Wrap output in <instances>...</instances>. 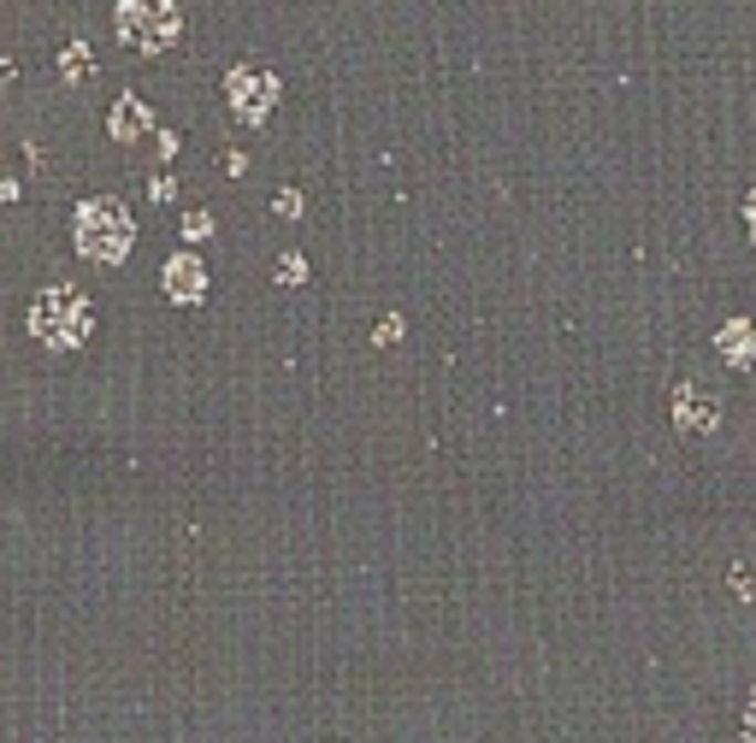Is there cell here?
<instances>
[{
	"instance_id": "6da1fadb",
	"label": "cell",
	"mask_w": 756,
	"mask_h": 743,
	"mask_svg": "<svg viewBox=\"0 0 756 743\" xmlns=\"http://www.w3.org/2000/svg\"><path fill=\"white\" fill-rule=\"evenodd\" d=\"M30 331H36L48 349H77V342H90V331H95V307H90V296L54 284L30 307Z\"/></svg>"
},
{
	"instance_id": "5b68a950",
	"label": "cell",
	"mask_w": 756,
	"mask_h": 743,
	"mask_svg": "<svg viewBox=\"0 0 756 743\" xmlns=\"http://www.w3.org/2000/svg\"><path fill=\"white\" fill-rule=\"evenodd\" d=\"M166 296L171 301H189V307L208 296V272H201L196 254H171V261H166Z\"/></svg>"
},
{
	"instance_id": "4fadbf2b",
	"label": "cell",
	"mask_w": 756,
	"mask_h": 743,
	"mask_svg": "<svg viewBox=\"0 0 756 743\" xmlns=\"http://www.w3.org/2000/svg\"><path fill=\"white\" fill-rule=\"evenodd\" d=\"M272 206H279V219H302V195H296V189H284Z\"/></svg>"
},
{
	"instance_id": "7c38bea8",
	"label": "cell",
	"mask_w": 756,
	"mask_h": 743,
	"mask_svg": "<svg viewBox=\"0 0 756 743\" xmlns=\"http://www.w3.org/2000/svg\"><path fill=\"white\" fill-rule=\"evenodd\" d=\"M208 231H213V213H189V219H183V236H189V242H201Z\"/></svg>"
},
{
	"instance_id": "9c48e42d",
	"label": "cell",
	"mask_w": 756,
	"mask_h": 743,
	"mask_svg": "<svg viewBox=\"0 0 756 743\" xmlns=\"http://www.w3.org/2000/svg\"><path fill=\"white\" fill-rule=\"evenodd\" d=\"M60 72L72 77V83H90V72H95V65H90V47H83V42H72V47H65V54H60Z\"/></svg>"
},
{
	"instance_id": "277c9868",
	"label": "cell",
	"mask_w": 756,
	"mask_h": 743,
	"mask_svg": "<svg viewBox=\"0 0 756 743\" xmlns=\"http://www.w3.org/2000/svg\"><path fill=\"white\" fill-rule=\"evenodd\" d=\"M225 95H231V113L243 118V125H261V118L279 107V77L261 72V65H237L225 77Z\"/></svg>"
},
{
	"instance_id": "9a60e30c",
	"label": "cell",
	"mask_w": 756,
	"mask_h": 743,
	"mask_svg": "<svg viewBox=\"0 0 756 743\" xmlns=\"http://www.w3.org/2000/svg\"><path fill=\"white\" fill-rule=\"evenodd\" d=\"M745 224H750V242H756V183H750V195H745Z\"/></svg>"
},
{
	"instance_id": "8fae6325",
	"label": "cell",
	"mask_w": 756,
	"mask_h": 743,
	"mask_svg": "<svg viewBox=\"0 0 756 743\" xmlns=\"http://www.w3.org/2000/svg\"><path fill=\"white\" fill-rule=\"evenodd\" d=\"M397 337H402V314H385V319H378V331H372V342H385V349H390Z\"/></svg>"
},
{
	"instance_id": "7a4b0ae2",
	"label": "cell",
	"mask_w": 756,
	"mask_h": 743,
	"mask_svg": "<svg viewBox=\"0 0 756 743\" xmlns=\"http://www.w3.org/2000/svg\"><path fill=\"white\" fill-rule=\"evenodd\" d=\"M130 242H136V224H130V213H125L118 201L95 195V201L77 206V248L90 254V261L118 266V261L130 254Z\"/></svg>"
},
{
	"instance_id": "5bb4252c",
	"label": "cell",
	"mask_w": 756,
	"mask_h": 743,
	"mask_svg": "<svg viewBox=\"0 0 756 743\" xmlns=\"http://www.w3.org/2000/svg\"><path fill=\"white\" fill-rule=\"evenodd\" d=\"M745 743H756V690H750V708H745Z\"/></svg>"
},
{
	"instance_id": "ba28073f",
	"label": "cell",
	"mask_w": 756,
	"mask_h": 743,
	"mask_svg": "<svg viewBox=\"0 0 756 743\" xmlns=\"http://www.w3.org/2000/svg\"><path fill=\"white\" fill-rule=\"evenodd\" d=\"M680 425L685 431H710L715 425V407L697 402V384H680Z\"/></svg>"
},
{
	"instance_id": "3957f363",
	"label": "cell",
	"mask_w": 756,
	"mask_h": 743,
	"mask_svg": "<svg viewBox=\"0 0 756 743\" xmlns=\"http://www.w3.org/2000/svg\"><path fill=\"white\" fill-rule=\"evenodd\" d=\"M113 30L125 36L130 47H143V54H166L171 42H178V30H183V12L171 7H143V0H125V7L113 12Z\"/></svg>"
},
{
	"instance_id": "52a82bcc",
	"label": "cell",
	"mask_w": 756,
	"mask_h": 743,
	"mask_svg": "<svg viewBox=\"0 0 756 743\" xmlns=\"http://www.w3.org/2000/svg\"><path fill=\"white\" fill-rule=\"evenodd\" d=\"M107 130L118 136V142H136V136L148 130V107L136 95H118V107L107 113Z\"/></svg>"
},
{
	"instance_id": "8992f818",
	"label": "cell",
	"mask_w": 756,
	"mask_h": 743,
	"mask_svg": "<svg viewBox=\"0 0 756 743\" xmlns=\"http://www.w3.org/2000/svg\"><path fill=\"white\" fill-rule=\"evenodd\" d=\"M715 349L727 354L738 372H745V367H756V331H750V319H727V325H721Z\"/></svg>"
},
{
	"instance_id": "30bf717a",
	"label": "cell",
	"mask_w": 756,
	"mask_h": 743,
	"mask_svg": "<svg viewBox=\"0 0 756 743\" xmlns=\"http://www.w3.org/2000/svg\"><path fill=\"white\" fill-rule=\"evenodd\" d=\"M307 278V261H302V254H284V261H279V284H302Z\"/></svg>"
}]
</instances>
